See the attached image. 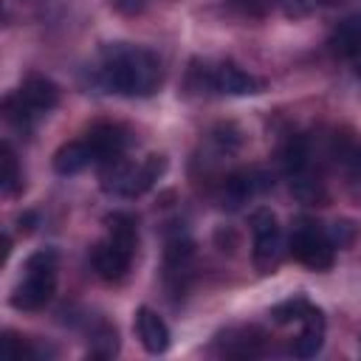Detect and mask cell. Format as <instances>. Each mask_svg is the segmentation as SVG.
<instances>
[{"instance_id":"cb8c5ba5","label":"cell","mask_w":361,"mask_h":361,"mask_svg":"<svg viewBox=\"0 0 361 361\" xmlns=\"http://www.w3.org/2000/svg\"><path fill=\"white\" fill-rule=\"evenodd\" d=\"M307 299H302V296H293V299H285V302H279V305H274L271 307V319L276 322V324H290V322H302V316L307 313Z\"/></svg>"},{"instance_id":"5bb4252c","label":"cell","mask_w":361,"mask_h":361,"mask_svg":"<svg viewBox=\"0 0 361 361\" xmlns=\"http://www.w3.org/2000/svg\"><path fill=\"white\" fill-rule=\"evenodd\" d=\"M220 353L223 355H231V358H254L262 353V344H265V336L257 330V327H237V330H226L220 338Z\"/></svg>"},{"instance_id":"8992f818","label":"cell","mask_w":361,"mask_h":361,"mask_svg":"<svg viewBox=\"0 0 361 361\" xmlns=\"http://www.w3.org/2000/svg\"><path fill=\"white\" fill-rule=\"evenodd\" d=\"M271 186H274V180H271L268 172H262V169H240V172L226 178L220 200H223L226 209H240L243 203H248L251 197L262 195Z\"/></svg>"},{"instance_id":"ac0fdd59","label":"cell","mask_w":361,"mask_h":361,"mask_svg":"<svg viewBox=\"0 0 361 361\" xmlns=\"http://www.w3.org/2000/svg\"><path fill=\"white\" fill-rule=\"evenodd\" d=\"M282 169H285L288 178L310 172V141L305 135L288 138V144L282 149Z\"/></svg>"},{"instance_id":"277c9868","label":"cell","mask_w":361,"mask_h":361,"mask_svg":"<svg viewBox=\"0 0 361 361\" xmlns=\"http://www.w3.org/2000/svg\"><path fill=\"white\" fill-rule=\"evenodd\" d=\"M251 231H254V265H257V271L268 274L279 265L282 248H285L276 214L271 209L251 212Z\"/></svg>"},{"instance_id":"9a60e30c","label":"cell","mask_w":361,"mask_h":361,"mask_svg":"<svg viewBox=\"0 0 361 361\" xmlns=\"http://www.w3.org/2000/svg\"><path fill=\"white\" fill-rule=\"evenodd\" d=\"M327 45H330V51H333L336 56H341V59L358 56V54H361V14L344 17V20L333 28Z\"/></svg>"},{"instance_id":"9c48e42d","label":"cell","mask_w":361,"mask_h":361,"mask_svg":"<svg viewBox=\"0 0 361 361\" xmlns=\"http://www.w3.org/2000/svg\"><path fill=\"white\" fill-rule=\"evenodd\" d=\"M164 172H166V155H161V152H152L144 161L130 164L118 197H141L144 192H149L161 180Z\"/></svg>"},{"instance_id":"4fadbf2b","label":"cell","mask_w":361,"mask_h":361,"mask_svg":"<svg viewBox=\"0 0 361 361\" xmlns=\"http://www.w3.org/2000/svg\"><path fill=\"white\" fill-rule=\"evenodd\" d=\"M135 333L141 338V347L149 355L166 353V347H169V327H166V322L152 307H138L135 310Z\"/></svg>"},{"instance_id":"7a4b0ae2","label":"cell","mask_w":361,"mask_h":361,"mask_svg":"<svg viewBox=\"0 0 361 361\" xmlns=\"http://www.w3.org/2000/svg\"><path fill=\"white\" fill-rule=\"evenodd\" d=\"M56 293V251L42 248L25 259V276L11 293V307L39 310Z\"/></svg>"},{"instance_id":"2e32d148","label":"cell","mask_w":361,"mask_h":361,"mask_svg":"<svg viewBox=\"0 0 361 361\" xmlns=\"http://www.w3.org/2000/svg\"><path fill=\"white\" fill-rule=\"evenodd\" d=\"M54 172L56 175H76L82 172L85 166L93 164V152H90V144L87 141H68L62 144L56 152H54Z\"/></svg>"},{"instance_id":"4dcf8cb0","label":"cell","mask_w":361,"mask_h":361,"mask_svg":"<svg viewBox=\"0 0 361 361\" xmlns=\"http://www.w3.org/2000/svg\"><path fill=\"white\" fill-rule=\"evenodd\" d=\"M0 245H3V248H0V265H6V259H8V254H11V237L3 234V237H0Z\"/></svg>"},{"instance_id":"1f68e13d","label":"cell","mask_w":361,"mask_h":361,"mask_svg":"<svg viewBox=\"0 0 361 361\" xmlns=\"http://www.w3.org/2000/svg\"><path fill=\"white\" fill-rule=\"evenodd\" d=\"M34 223H37V214H31V212H25V214L20 217V228H25V231H31Z\"/></svg>"},{"instance_id":"603a6c76","label":"cell","mask_w":361,"mask_h":361,"mask_svg":"<svg viewBox=\"0 0 361 361\" xmlns=\"http://www.w3.org/2000/svg\"><path fill=\"white\" fill-rule=\"evenodd\" d=\"M3 113H6V118L14 124V127H20V130H28L31 127V121L37 118V113L17 96V93H11V96H6V102H3Z\"/></svg>"},{"instance_id":"6da1fadb","label":"cell","mask_w":361,"mask_h":361,"mask_svg":"<svg viewBox=\"0 0 361 361\" xmlns=\"http://www.w3.org/2000/svg\"><path fill=\"white\" fill-rule=\"evenodd\" d=\"M102 85L121 96H149L161 82V62L152 51L138 45H107L99 68Z\"/></svg>"},{"instance_id":"7c38bea8","label":"cell","mask_w":361,"mask_h":361,"mask_svg":"<svg viewBox=\"0 0 361 361\" xmlns=\"http://www.w3.org/2000/svg\"><path fill=\"white\" fill-rule=\"evenodd\" d=\"M17 96H20L37 116H42V113H48V110L56 107V102H59V87H56L54 79L42 76V73H28V76L20 82V87H17Z\"/></svg>"},{"instance_id":"4316f807","label":"cell","mask_w":361,"mask_h":361,"mask_svg":"<svg viewBox=\"0 0 361 361\" xmlns=\"http://www.w3.org/2000/svg\"><path fill=\"white\" fill-rule=\"evenodd\" d=\"M6 355L11 358V361H23V358H37V350L28 344V341H23V338H17L14 333H6Z\"/></svg>"},{"instance_id":"8fae6325","label":"cell","mask_w":361,"mask_h":361,"mask_svg":"<svg viewBox=\"0 0 361 361\" xmlns=\"http://www.w3.org/2000/svg\"><path fill=\"white\" fill-rule=\"evenodd\" d=\"M324 333H327L324 313L310 305L307 313L302 316V330H299V336L293 338L290 353H293L296 358H313V355H319L322 347H324Z\"/></svg>"},{"instance_id":"30bf717a","label":"cell","mask_w":361,"mask_h":361,"mask_svg":"<svg viewBox=\"0 0 361 361\" xmlns=\"http://www.w3.org/2000/svg\"><path fill=\"white\" fill-rule=\"evenodd\" d=\"M212 87L228 96H248V93H259L265 87L262 79H257L254 73L243 71L234 62H220L212 68Z\"/></svg>"},{"instance_id":"e0dca14e","label":"cell","mask_w":361,"mask_h":361,"mask_svg":"<svg viewBox=\"0 0 361 361\" xmlns=\"http://www.w3.org/2000/svg\"><path fill=\"white\" fill-rule=\"evenodd\" d=\"M333 158L344 169L347 183L361 192V141L355 138H333Z\"/></svg>"},{"instance_id":"f546056e","label":"cell","mask_w":361,"mask_h":361,"mask_svg":"<svg viewBox=\"0 0 361 361\" xmlns=\"http://www.w3.org/2000/svg\"><path fill=\"white\" fill-rule=\"evenodd\" d=\"M113 6L121 11V14H141L147 0H113Z\"/></svg>"},{"instance_id":"484cf974","label":"cell","mask_w":361,"mask_h":361,"mask_svg":"<svg viewBox=\"0 0 361 361\" xmlns=\"http://www.w3.org/2000/svg\"><path fill=\"white\" fill-rule=\"evenodd\" d=\"M324 231H327V237H330L333 248H347V245L355 240V226H353L350 220H336V223H333V226H327Z\"/></svg>"},{"instance_id":"d6a6232c","label":"cell","mask_w":361,"mask_h":361,"mask_svg":"<svg viewBox=\"0 0 361 361\" xmlns=\"http://www.w3.org/2000/svg\"><path fill=\"white\" fill-rule=\"evenodd\" d=\"M358 76H361V68H358Z\"/></svg>"},{"instance_id":"d4e9b609","label":"cell","mask_w":361,"mask_h":361,"mask_svg":"<svg viewBox=\"0 0 361 361\" xmlns=\"http://www.w3.org/2000/svg\"><path fill=\"white\" fill-rule=\"evenodd\" d=\"M209 141H212V147H214L220 155H228V152H234V149L243 144V135H240V130H237L234 124H217V127L209 133Z\"/></svg>"},{"instance_id":"83f0119b","label":"cell","mask_w":361,"mask_h":361,"mask_svg":"<svg viewBox=\"0 0 361 361\" xmlns=\"http://www.w3.org/2000/svg\"><path fill=\"white\" fill-rule=\"evenodd\" d=\"M276 6L282 8L285 17H305V14H310V8H313L310 0H276Z\"/></svg>"},{"instance_id":"44dd1931","label":"cell","mask_w":361,"mask_h":361,"mask_svg":"<svg viewBox=\"0 0 361 361\" xmlns=\"http://www.w3.org/2000/svg\"><path fill=\"white\" fill-rule=\"evenodd\" d=\"M104 223H107V237L110 240H116V243H121V245H127V248L135 251V245H138V228H135V220L130 214L113 212V214H107Z\"/></svg>"},{"instance_id":"7402d4cb","label":"cell","mask_w":361,"mask_h":361,"mask_svg":"<svg viewBox=\"0 0 361 361\" xmlns=\"http://www.w3.org/2000/svg\"><path fill=\"white\" fill-rule=\"evenodd\" d=\"M118 353V333L113 324L102 322L93 333H90V355L93 358H113Z\"/></svg>"},{"instance_id":"d6986e66","label":"cell","mask_w":361,"mask_h":361,"mask_svg":"<svg viewBox=\"0 0 361 361\" xmlns=\"http://www.w3.org/2000/svg\"><path fill=\"white\" fill-rule=\"evenodd\" d=\"M23 186V172H20V164H17V155L11 149L8 141L0 144V192L3 195H17Z\"/></svg>"},{"instance_id":"f1b7e54d","label":"cell","mask_w":361,"mask_h":361,"mask_svg":"<svg viewBox=\"0 0 361 361\" xmlns=\"http://www.w3.org/2000/svg\"><path fill=\"white\" fill-rule=\"evenodd\" d=\"M231 6H237L240 11L251 14V17H262L271 8V0H228Z\"/></svg>"},{"instance_id":"ba28073f","label":"cell","mask_w":361,"mask_h":361,"mask_svg":"<svg viewBox=\"0 0 361 361\" xmlns=\"http://www.w3.org/2000/svg\"><path fill=\"white\" fill-rule=\"evenodd\" d=\"M133 254H135L133 248H127V245H121V243L104 237V240L96 243V248H93V268H96V274H99L104 282H118V279L127 276L130 262H133Z\"/></svg>"},{"instance_id":"3957f363","label":"cell","mask_w":361,"mask_h":361,"mask_svg":"<svg viewBox=\"0 0 361 361\" xmlns=\"http://www.w3.org/2000/svg\"><path fill=\"white\" fill-rule=\"evenodd\" d=\"M288 251L296 262H302L313 271H327L333 265V254H336L327 231L319 228V223H313V220H302L299 226H293V231L288 237Z\"/></svg>"},{"instance_id":"5b68a950","label":"cell","mask_w":361,"mask_h":361,"mask_svg":"<svg viewBox=\"0 0 361 361\" xmlns=\"http://www.w3.org/2000/svg\"><path fill=\"white\" fill-rule=\"evenodd\" d=\"M192 262H195V243L178 231L166 240L164 248V282L172 296H180L192 279Z\"/></svg>"},{"instance_id":"52a82bcc","label":"cell","mask_w":361,"mask_h":361,"mask_svg":"<svg viewBox=\"0 0 361 361\" xmlns=\"http://www.w3.org/2000/svg\"><path fill=\"white\" fill-rule=\"evenodd\" d=\"M85 141L90 144L93 164L104 166V164H110V161L124 158L127 144H130V133H127L121 124H110V121H104V124H93Z\"/></svg>"},{"instance_id":"ffe728a7","label":"cell","mask_w":361,"mask_h":361,"mask_svg":"<svg viewBox=\"0 0 361 361\" xmlns=\"http://www.w3.org/2000/svg\"><path fill=\"white\" fill-rule=\"evenodd\" d=\"M288 180H290V192H293V197L299 203H305V206H322L327 200V192H324L322 180L313 178L310 172L296 175V178H288Z\"/></svg>"}]
</instances>
